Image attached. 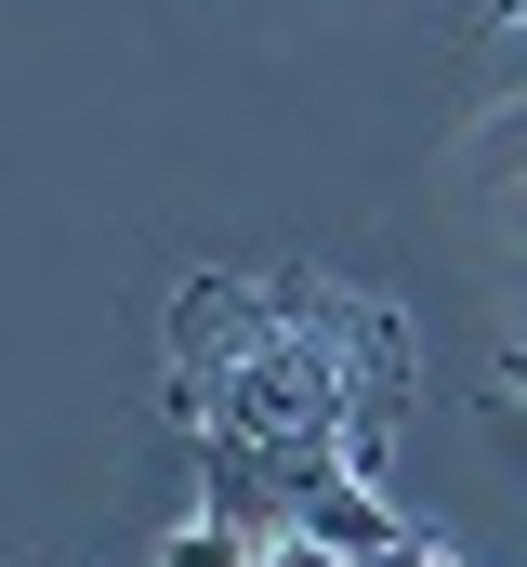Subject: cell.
Wrapping results in <instances>:
<instances>
[{"label":"cell","instance_id":"1","mask_svg":"<svg viewBox=\"0 0 527 567\" xmlns=\"http://www.w3.org/2000/svg\"><path fill=\"white\" fill-rule=\"evenodd\" d=\"M395 343L383 303L330 278H185L172 303V383H185V423L198 435H251V449H343L356 475L383 462L395 435Z\"/></svg>","mask_w":527,"mask_h":567},{"label":"cell","instance_id":"2","mask_svg":"<svg viewBox=\"0 0 527 567\" xmlns=\"http://www.w3.org/2000/svg\"><path fill=\"white\" fill-rule=\"evenodd\" d=\"M264 488H277V528H303V542H330V555L383 567L409 528H395V502L343 462V449H264Z\"/></svg>","mask_w":527,"mask_h":567},{"label":"cell","instance_id":"3","mask_svg":"<svg viewBox=\"0 0 527 567\" xmlns=\"http://www.w3.org/2000/svg\"><path fill=\"white\" fill-rule=\"evenodd\" d=\"M251 555H264L251 528H225V515H198V528H172V555H158V567H251Z\"/></svg>","mask_w":527,"mask_h":567},{"label":"cell","instance_id":"4","mask_svg":"<svg viewBox=\"0 0 527 567\" xmlns=\"http://www.w3.org/2000/svg\"><path fill=\"white\" fill-rule=\"evenodd\" d=\"M251 567H356V555H330V542H303V528H277V542H264Z\"/></svg>","mask_w":527,"mask_h":567},{"label":"cell","instance_id":"5","mask_svg":"<svg viewBox=\"0 0 527 567\" xmlns=\"http://www.w3.org/2000/svg\"><path fill=\"white\" fill-rule=\"evenodd\" d=\"M383 567H462V555H435V542H395V555Z\"/></svg>","mask_w":527,"mask_h":567},{"label":"cell","instance_id":"6","mask_svg":"<svg viewBox=\"0 0 527 567\" xmlns=\"http://www.w3.org/2000/svg\"><path fill=\"white\" fill-rule=\"evenodd\" d=\"M502 383H515V396H527V343H515V357H502Z\"/></svg>","mask_w":527,"mask_h":567}]
</instances>
